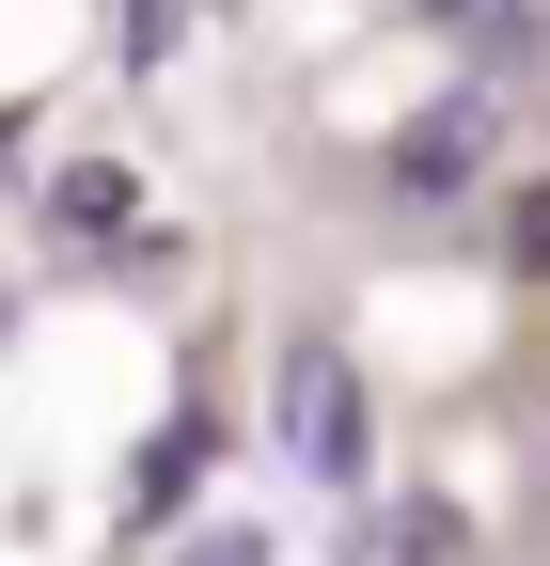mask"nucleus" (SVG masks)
I'll return each mask as SVG.
<instances>
[{"instance_id": "obj_5", "label": "nucleus", "mask_w": 550, "mask_h": 566, "mask_svg": "<svg viewBox=\"0 0 550 566\" xmlns=\"http://www.w3.org/2000/svg\"><path fill=\"white\" fill-rule=\"evenodd\" d=\"M189 566H267V551H252V535H204V551H189Z\"/></svg>"}, {"instance_id": "obj_1", "label": "nucleus", "mask_w": 550, "mask_h": 566, "mask_svg": "<svg viewBox=\"0 0 550 566\" xmlns=\"http://www.w3.org/2000/svg\"><path fill=\"white\" fill-rule=\"evenodd\" d=\"M284 441H299L315 488H362V378H347V363H299V378H284Z\"/></svg>"}, {"instance_id": "obj_2", "label": "nucleus", "mask_w": 550, "mask_h": 566, "mask_svg": "<svg viewBox=\"0 0 550 566\" xmlns=\"http://www.w3.org/2000/svg\"><path fill=\"white\" fill-rule=\"evenodd\" d=\"M393 174H409V189H472V174H488V95H441L425 126L393 142Z\"/></svg>"}, {"instance_id": "obj_3", "label": "nucleus", "mask_w": 550, "mask_h": 566, "mask_svg": "<svg viewBox=\"0 0 550 566\" xmlns=\"http://www.w3.org/2000/svg\"><path fill=\"white\" fill-rule=\"evenodd\" d=\"M173 48V0H126V63H158Z\"/></svg>"}, {"instance_id": "obj_4", "label": "nucleus", "mask_w": 550, "mask_h": 566, "mask_svg": "<svg viewBox=\"0 0 550 566\" xmlns=\"http://www.w3.org/2000/svg\"><path fill=\"white\" fill-rule=\"evenodd\" d=\"M519 268H550V189H535V205H519Z\"/></svg>"}]
</instances>
